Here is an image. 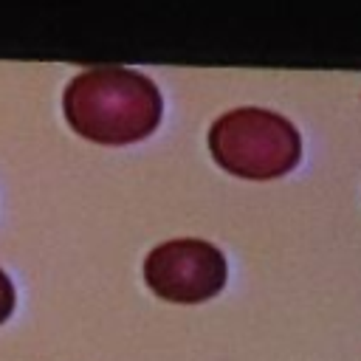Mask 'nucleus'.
Instances as JSON below:
<instances>
[{
    "instance_id": "obj_1",
    "label": "nucleus",
    "mask_w": 361,
    "mask_h": 361,
    "mask_svg": "<svg viewBox=\"0 0 361 361\" xmlns=\"http://www.w3.org/2000/svg\"><path fill=\"white\" fill-rule=\"evenodd\" d=\"M62 110L82 138L121 147L147 138L161 124L164 102L158 85L147 73L99 65L68 82Z\"/></svg>"
},
{
    "instance_id": "obj_2",
    "label": "nucleus",
    "mask_w": 361,
    "mask_h": 361,
    "mask_svg": "<svg viewBox=\"0 0 361 361\" xmlns=\"http://www.w3.org/2000/svg\"><path fill=\"white\" fill-rule=\"evenodd\" d=\"M209 149L226 172L248 180H271L299 164L302 135L282 113L234 107L209 127Z\"/></svg>"
},
{
    "instance_id": "obj_3",
    "label": "nucleus",
    "mask_w": 361,
    "mask_h": 361,
    "mask_svg": "<svg viewBox=\"0 0 361 361\" xmlns=\"http://www.w3.org/2000/svg\"><path fill=\"white\" fill-rule=\"evenodd\" d=\"M226 276L228 268L223 251L197 237L161 243L144 259V279L149 290L178 305L212 299L223 290Z\"/></svg>"
},
{
    "instance_id": "obj_4",
    "label": "nucleus",
    "mask_w": 361,
    "mask_h": 361,
    "mask_svg": "<svg viewBox=\"0 0 361 361\" xmlns=\"http://www.w3.org/2000/svg\"><path fill=\"white\" fill-rule=\"evenodd\" d=\"M14 285H11V279L0 271V324L11 316V310H14Z\"/></svg>"
}]
</instances>
